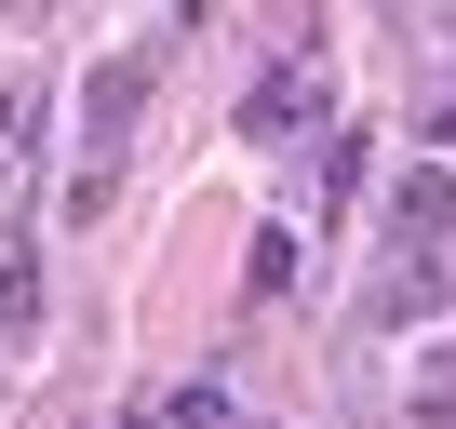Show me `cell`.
Returning a JSON list of instances; mask_svg holds the SVG:
<instances>
[{"mask_svg":"<svg viewBox=\"0 0 456 429\" xmlns=\"http://www.w3.org/2000/svg\"><path fill=\"white\" fill-rule=\"evenodd\" d=\"M134 108H148V54H108L94 81H81V161L108 174V148L134 134Z\"/></svg>","mask_w":456,"mask_h":429,"instance_id":"obj_1","label":"cell"},{"mask_svg":"<svg viewBox=\"0 0 456 429\" xmlns=\"http://www.w3.org/2000/svg\"><path fill=\"white\" fill-rule=\"evenodd\" d=\"M443 242H456V188L443 174H403L389 188V255H443Z\"/></svg>","mask_w":456,"mask_h":429,"instance_id":"obj_2","label":"cell"},{"mask_svg":"<svg viewBox=\"0 0 456 429\" xmlns=\"http://www.w3.org/2000/svg\"><path fill=\"white\" fill-rule=\"evenodd\" d=\"M188 429H242V416H228V402H188Z\"/></svg>","mask_w":456,"mask_h":429,"instance_id":"obj_3","label":"cell"}]
</instances>
